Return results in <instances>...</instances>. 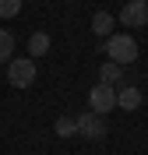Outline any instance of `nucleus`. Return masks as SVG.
Here are the masks:
<instances>
[{"label":"nucleus","instance_id":"nucleus-1","mask_svg":"<svg viewBox=\"0 0 148 155\" xmlns=\"http://www.w3.org/2000/svg\"><path fill=\"white\" fill-rule=\"evenodd\" d=\"M138 39L130 35H109L106 39V57L113 60V64H120V67H127V64H134L138 60Z\"/></svg>","mask_w":148,"mask_h":155},{"label":"nucleus","instance_id":"nucleus-2","mask_svg":"<svg viewBox=\"0 0 148 155\" xmlns=\"http://www.w3.org/2000/svg\"><path fill=\"white\" fill-rule=\"evenodd\" d=\"M35 74H39V67H35V60H32V57H21V60H11V64H7V81H11L14 88L35 85Z\"/></svg>","mask_w":148,"mask_h":155},{"label":"nucleus","instance_id":"nucleus-3","mask_svg":"<svg viewBox=\"0 0 148 155\" xmlns=\"http://www.w3.org/2000/svg\"><path fill=\"white\" fill-rule=\"evenodd\" d=\"M88 109L99 113V116H106L109 109H117V88H109V85L99 81V85L88 92Z\"/></svg>","mask_w":148,"mask_h":155},{"label":"nucleus","instance_id":"nucleus-4","mask_svg":"<svg viewBox=\"0 0 148 155\" xmlns=\"http://www.w3.org/2000/svg\"><path fill=\"white\" fill-rule=\"evenodd\" d=\"M120 21L127 28H145L148 25V0H127L120 11Z\"/></svg>","mask_w":148,"mask_h":155},{"label":"nucleus","instance_id":"nucleus-5","mask_svg":"<svg viewBox=\"0 0 148 155\" xmlns=\"http://www.w3.org/2000/svg\"><path fill=\"white\" fill-rule=\"evenodd\" d=\"M78 134L81 137H88V141H99V137H106V120H102V116L99 113H81L78 116Z\"/></svg>","mask_w":148,"mask_h":155},{"label":"nucleus","instance_id":"nucleus-6","mask_svg":"<svg viewBox=\"0 0 148 155\" xmlns=\"http://www.w3.org/2000/svg\"><path fill=\"white\" fill-rule=\"evenodd\" d=\"M138 106H141V92H138L134 85H120V88H117V109L134 113Z\"/></svg>","mask_w":148,"mask_h":155},{"label":"nucleus","instance_id":"nucleus-7","mask_svg":"<svg viewBox=\"0 0 148 155\" xmlns=\"http://www.w3.org/2000/svg\"><path fill=\"white\" fill-rule=\"evenodd\" d=\"M99 81H102V85H109V88H120V85H123V67H120V64H113V60H106V64L99 67Z\"/></svg>","mask_w":148,"mask_h":155},{"label":"nucleus","instance_id":"nucleus-8","mask_svg":"<svg viewBox=\"0 0 148 155\" xmlns=\"http://www.w3.org/2000/svg\"><path fill=\"white\" fill-rule=\"evenodd\" d=\"M113 25H117V18L106 14V11H95V14H92V32H95L99 39H109V35H113Z\"/></svg>","mask_w":148,"mask_h":155},{"label":"nucleus","instance_id":"nucleus-9","mask_svg":"<svg viewBox=\"0 0 148 155\" xmlns=\"http://www.w3.org/2000/svg\"><path fill=\"white\" fill-rule=\"evenodd\" d=\"M53 130H57L60 137H71V134H78V116H57Z\"/></svg>","mask_w":148,"mask_h":155},{"label":"nucleus","instance_id":"nucleus-10","mask_svg":"<svg viewBox=\"0 0 148 155\" xmlns=\"http://www.w3.org/2000/svg\"><path fill=\"white\" fill-rule=\"evenodd\" d=\"M11 57H14V35L0 28V64H11Z\"/></svg>","mask_w":148,"mask_h":155},{"label":"nucleus","instance_id":"nucleus-11","mask_svg":"<svg viewBox=\"0 0 148 155\" xmlns=\"http://www.w3.org/2000/svg\"><path fill=\"white\" fill-rule=\"evenodd\" d=\"M46 49H49V35H46V32H35V35L28 39V53H32V60L42 57Z\"/></svg>","mask_w":148,"mask_h":155},{"label":"nucleus","instance_id":"nucleus-12","mask_svg":"<svg viewBox=\"0 0 148 155\" xmlns=\"http://www.w3.org/2000/svg\"><path fill=\"white\" fill-rule=\"evenodd\" d=\"M21 11V0H0V18H14Z\"/></svg>","mask_w":148,"mask_h":155}]
</instances>
